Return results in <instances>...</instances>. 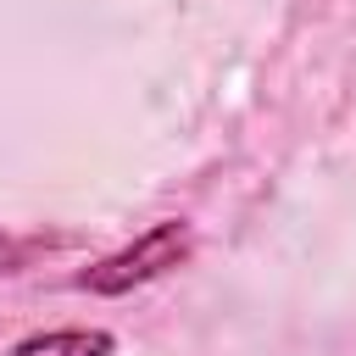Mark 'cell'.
<instances>
[{
  "instance_id": "2",
  "label": "cell",
  "mask_w": 356,
  "mask_h": 356,
  "mask_svg": "<svg viewBox=\"0 0 356 356\" xmlns=\"http://www.w3.org/2000/svg\"><path fill=\"white\" fill-rule=\"evenodd\" d=\"M0 356H117V334L111 328H44L17 339Z\"/></svg>"
},
{
  "instance_id": "1",
  "label": "cell",
  "mask_w": 356,
  "mask_h": 356,
  "mask_svg": "<svg viewBox=\"0 0 356 356\" xmlns=\"http://www.w3.org/2000/svg\"><path fill=\"white\" fill-rule=\"evenodd\" d=\"M189 256H195V228H189L184 217H161V222H150L134 245L89 261V267L72 278V289H89V295H134V289L167 278L172 267H184Z\"/></svg>"
}]
</instances>
